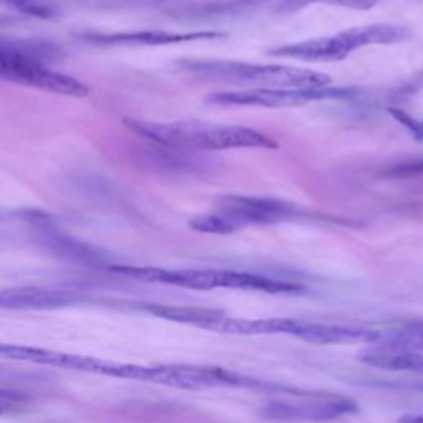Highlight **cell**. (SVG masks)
Instances as JSON below:
<instances>
[{"mask_svg":"<svg viewBox=\"0 0 423 423\" xmlns=\"http://www.w3.org/2000/svg\"><path fill=\"white\" fill-rule=\"evenodd\" d=\"M181 66L202 78L253 85L255 88H319L329 86L331 78L319 71L289 65H262L230 60H187Z\"/></svg>","mask_w":423,"mask_h":423,"instance_id":"2","label":"cell"},{"mask_svg":"<svg viewBox=\"0 0 423 423\" xmlns=\"http://www.w3.org/2000/svg\"><path fill=\"white\" fill-rule=\"evenodd\" d=\"M363 363L377 369L387 370H409L423 375V355L422 354H407V353H380V350H370L363 354Z\"/></svg>","mask_w":423,"mask_h":423,"instance_id":"16","label":"cell"},{"mask_svg":"<svg viewBox=\"0 0 423 423\" xmlns=\"http://www.w3.org/2000/svg\"><path fill=\"white\" fill-rule=\"evenodd\" d=\"M400 423H423V415H404Z\"/></svg>","mask_w":423,"mask_h":423,"instance_id":"23","label":"cell"},{"mask_svg":"<svg viewBox=\"0 0 423 423\" xmlns=\"http://www.w3.org/2000/svg\"><path fill=\"white\" fill-rule=\"evenodd\" d=\"M294 336L306 343L318 346H350V344H375L380 338V331L354 326L301 323Z\"/></svg>","mask_w":423,"mask_h":423,"instance_id":"10","label":"cell"},{"mask_svg":"<svg viewBox=\"0 0 423 423\" xmlns=\"http://www.w3.org/2000/svg\"><path fill=\"white\" fill-rule=\"evenodd\" d=\"M385 176L397 177V179H402V177H409V179L423 177V161H412L404 162V164H395L385 172Z\"/></svg>","mask_w":423,"mask_h":423,"instance_id":"20","label":"cell"},{"mask_svg":"<svg viewBox=\"0 0 423 423\" xmlns=\"http://www.w3.org/2000/svg\"><path fill=\"white\" fill-rule=\"evenodd\" d=\"M358 90L344 86H319V88H247L218 91L208 95L205 101L217 106H248V108H299L311 103L331 100H350Z\"/></svg>","mask_w":423,"mask_h":423,"instance_id":"5","label":"cell"},{"mask_svg":"<svg viewBox=\"0 0 423 423\" xmlns=\"http://www.w3.org/2000/svg\"><path fill=\"white\" fill-rule=\"evenodd\" d=\"M124 126L144 139L172 149L225 151L278 147V142L273 137L245 126L208 124L198 121L154 122L132 118H126Z\"/></svg>","mask_w":423,"mask_h":423,"instance_id":"1","label":"cell"},{"mask_svg":"<svg viewBox=\"0 0 423 423\" xmlns=\"http://www.w3.org/2000/svg\"><path fill=\"white\" fill-rule=\"evenodd\" d=\"M0 359L45 364V365H53V367H65V369L80 370L81 355L63 354V353H57V350L33 348V346L0 343Z\"/></svg>","mask_w":423,"mask_h":423,"instance_id":"13","label":"cell"},{"mask_svg":"<svg viewBox=\"0 0 423 423\" xmlns=\"http://www.w3.org/2000/svg\"><path fill=\"white\" fill-rule=\"evenodd\" d=\"M215 212L220 213L235 232L248 225H274L309 215L294 203L253 196L218 197L215 200Z\"/></svg>","mask_w":423,"mask_h":423,"instance_id":"6","label":"cell"},{"mask_svg":"<svg viewBox=\"0 0 423 423\" xmlns=\"http://www.w3.org/2000/svg\"><path fill=\"white\" fill-rule=\"evenodd\" d=\"M380 2L382 0H282V2L278 4V12L293 14L304 7H308V5H314V4L339 5V7L353 9V10H370Z\"/></svg>","mask_w":423,"mask_h":423,"instance_id":"17","label":"cell"},{"mask_svg":"<svg viewBox=\"0 0 423 423\" xmlns=\"http://www.w3.org/2000/svg\"><path fill=\"white\" fill-rule=\"evenodd\" d=\"M301 321L289 318H269V319H242L228 318L225 314L222 319L208 326V331L232 336H272V334H291L294 336Z\"/></svg>","mask_w":423,"mask_h":423,"instance_id":"12","label":"cell"},{"mask_svg":"<svg viewBox=\"0 0 423 423\" xmlns=\"http://www.w3.org/2000/svg\"><path fill=\"white\" fill-rule=\"evenodd\" d=\"M147 380L154 384L172 387L182 390H203L217 389V387H258L259 384L252 382L248 377H243L233 370L218 369V367L202 365H159L149 367Z\"/></svg>","mask_w":423,"mask_h":423,"instance_id":"7","label":"cell"},{"mask_svg":"<svg viewBox=\"0 0 423 423\" xmlns=\"http://www.w3.org/2000/svg\"><path fill=\"white\" fill-rule=\"evenodd\" d=\"M147 313L154 314L156 318L172 321V323L192 324L207 329L215 321L222 319L225 313L215 308H192V306H167V304H151L146 308Z\"/></svg>","mask_w":423,"mask_h":423,"instance_id":"15","label":"cell"},{"mask_svg":"<svg viewBox=\"0 0 423 423\" xmlns=\"http://www.w3.org/2000/svg\"><path fill=\"white\" fill-rule=\"evenodd\" d=\"M375 344L372 350H380V353H423V319L407 321L400 328L387 331L385 334L380 333Z\"/></svg>","mask_w":423,"mask_h":423,"instance_id":"14","label":"cell"},{"mask_svg":"<svg viewBox=\"0 0 423 423\" xmlns=\"http://www.w3.org/2000/svg\"><path fill=\"white\" fill-rule=\"evenodd\" d=\"M27 220L30 223H38L47 218L43 212L32 210V208H18V210H0V222L4 220Z\"/></svg>","mask_w":423,"mask_h":423,"instance_id":"21","label":"cell"},{"mask_svg":"<svg viewBox=\"0 0 423 423\" xmlns=\"http://www.w3.org/2000/svg\"><path fill=\"white\" fill-rule=\"evenodd\" d=\"M73 293L47 288H10L0 291V308L7 309H57L76 301Z\"/></svg>","mask_w":423,"mask_h":423,"instance_id":"11","label":"cell"},{"mask_svg":"<svg viewBox=\"0 0 423 423\" xmlns=\"http://www.w3.org/2000/svg\"><path fill=\"white\" fill-rule=\"evenodd\" d=\"M222 32H166V30H141V32H119V33H95L85 35L86 42L98 45H142V47H162L186 42H200V40L223 38Z\"/></svg>","mask_w":423,"mask_h":423,"instance_id":"9","label":"cell"},{"mask_svg":"<svg viewBox=\"0 0 423 423\" xmlns=\"http://www.w3.org/2000/svg\"><path fill=\"white\" fill-rule=\"evenodd\" d=\"M359 410L358 404L348 397H316L311 400H303L298 404L293 402H272L262 409V415L268 420L277 422H328L341 417L355 414Z\"/></svg>","mask_w":423,"mask_h":423,"instance_id":"8","label":"cell"},{"mask_svg":"<svg viewBox=\"0 0 423 423\" xmlns=\"http://www.w3.org/2000/svg\"><path fill=\"white\" fill-rule=\"evenodd\" d=\"M0 78L61 96L85 98L90 95L88 85L83 81L52 70L37 53L15 45L0 43Z\"/></svg>","mask_w":423,"mask_h":423,"instance_id":"4","label":"cell"},{"mask_svg":"<svg viewBox=\"0 0 423 423\" xmlns=\"http://www.w3.org/2000/svg\"><path fill=\"white\" fill-rule=\"evenodd\" d=\"M191 228L196 232L200 233H212V235H230L235 230L228 223L225 218H223L220 213L213 210L212 213H205V215H197L193 217L191 222H188Z\"/></svg>","mask_w":423,"mask_h":423,"instance_id":"19","label":"cell"},{"mask_svg":"<svg viewBox=\"0 0 423 423\" xmlns=\"http://www.w3.org/2000/svg\"><path fill=\"white\" fill-rule=\"evenodd\" d=\"M410 37L409 30L400 25L392 23H372L360 25L344 32L329 35V37H318L279 45L269 48L268 55L279 58H296L304 61H341L355 50H360L369 45H392Z\"/></svg>","mask_w":423,"mask_h":423,"instance_id":"3","label":"cell"},{"mask_svg":"<svg viewBox=\"0 0 423 423\" xmlns=\"http://www.w3.org/2000/svg\"><path fill=\"white\" fill-rule=\"evenodd\" d=\"M0 4L9 5L10 9L18 10V12L35 18L48 20L58 15V7L50 0H0Z\"/></svg>","mask_w":423,"mask_h":423,"instance_id":"18","label":"cell"},{"mask_svg":"<svg viewBox=\"0 0 423 423\" xmlns=\"http://www.w3.org/2000/svg\"><path fill=\"white\" fill-rule=\"evenodd\" d=\"M390 113L402 126H405L407 129L414 134L415 139L423 141V121H417L415 118H412L409 113H405V111H400V109H390Z\"/></svg>","mask_w":423,"mask_h":423,"instance_id":"22","label":"cell"}]
</instances>
